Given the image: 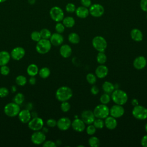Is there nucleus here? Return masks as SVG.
<instances>
[{
    "label": "nucleus",
    "instance_id": "obj_5",
    "mask_svg": "<svg viewBox=\"0 0 147 147\" xmlns=\"http://www.w3.org/2000/svg\"><path fill=\"white\" fill-rule=\"evenodd\" d=\"M93 113L96 118L105 119L110 114V109L106 105L101 103L94 108Z\"/></svg>",
    "mask_w": 147,
    "mask_h": 147
},
{
    "label": "nucleus",
    "instance_id": "obj_50",
    "mask_svg": "<svg viewBox=\"0 0 147 147\" xmlns=\"http://www.w3.org/2000/svg\"><path fill=\"white\" fill-rule=\"evenodd\" d=\"M99 90L96 86L94 85L92 86V87L91 88V92L92 94L96 95L99 93Z\"/></svg>",
    "mask_w": 147,
    "mask_h": 147
},
{
    "label": "nucleus",
    "instance_id": "obj_42",
    "mask_svg": "<svg viewBox=\"0 0 147 147\" xmlns=\"http://www.w3.org/2000/svg\"><path fill=\"white\" fill-rule=\"evenodd\" d=\"M96 127L94 126V125L90 124L86 128V132L87 134L92 136L94 135L96 132Z\"/></svg>",
    "mask_w": 147,
    "mask_h": 147
},
{
    "label": "nucleus",
    "instance_id": "obj_6",
    "mask_svg": "<svg viewBox=\"0 0 147 147\" xmlns=\"http://www.w3.org/2000/svg\"><path fill=\"white\" fill-rule=\"evenodd\" d=\"M20 110L19 105L14 102L9 103L4 107L5 114L10 117H14L18 115Z\"/></svg>",
    "mask_w": 147,
    "mask_h": 147
},
{
    "label": "nucleus",
    "instance_id": "obj_30",
    "mask_svg": "<svg viewBox=\"0 0 147 147\" xmlns=\"http://www.w3.org/2000/svg\"><path fill=\"white\" fill-rule=\"evenodd\" d=\"M39 76L42 79H46L48 78L51 74V71L48 67H42L38 71Z\"/></svg>",
    "mask_w": 147,
    "mask_h": 147
},
{
    "label": "nucleus",
    "instance_id": "obj_49",
    "mask_svg": "<svg viewBox=\"0 0 147 147\" xmlns=\"http://www.w3.org/2000/svg\"><path fill=\"white\" fill-rule=\"evenodd\" d=\"M80 2L82 6L86 7H89L91 5V0H80Z\"/></svg>",
    "mask_w": 147,
    "mask_h": 147
},
{
    "label": "nucleus",
    "instance_id": "obj_24",
    "mask_svg": "<svg viewBox=\"0 0 147 147\" xmlns=\"http://www.w3.org/2000/svg\"><path fill=\"white\" fill-rule=\"evenodd\" d=\"M75 13L76 16L80 18H85L89 15V10L87 7H84L83 6H79L77 9H76Z\"/></svg>",
    "mask_w": 147,
    "mask_h": 147
},
{
    "label": "nucleus",
    "instance_id": "obj_2",
    "mask_svg": "<svg viewBox=\"0 0 147 147\" xmlns=\"http://www.w3.org/2000/svg\"><path fill=\"white\" fill-rule=\"evenodd\" d=\"M111 99L115 104L123 105L127 102L128 96L126 92L122 90L117 89L114 90L113 91L111 94Z\"/></svg>",
    "mask_w": 147,
    "mask_h": 147
},
{
    "label": "nucleus",
    "instance_id": "obj_9",
    "mask_svg": "<svg viewBox=\"0 0 147 147\" xmlns=\"http://www.w3.org/2000/svg\"><path fill=\"white\" fill-rule=\"evenodd\" d=\"M28 123V127L30 130L33 131H38L43 127L44 121L42 118L36 117L30 119Z\"/></svg>",
    "mask_w": 147,
    "mask_h": 147
},
{
    "label": "nucleus",
    "instance_id": "obj_22",
    "mask_svg": "<svg viewBox=\"0 0 147 147\" xmlns=\"http://www.w3.org/2000/svg\"><path fill=\"white\" fill-rule=\"evenodd\" d=\"M60 54L64 58L69 57L72 54V48L67 44L62 45L60 48Z\"/></svg>",
    "mask_w": 147,
    "mask_h": 147
},
{
    "label": "nucleus",
    "instance_id": "obj_14",
    "mask_svg": "<svg viewBox=\"0 0 147 147\" xmlns=\"http://www.w3.org/2000/svg\"><path fill=\"white\" fill-rule=\"evenodd\" d=\"M56 126L60 130L65 131L71 126V121L68 117H62L57 121Z\"/></svg>",
    "mask_w": 147,
    "mask_h": 147
},
{
    "label": "nucleus",
    "instance_id": "obj_58",
    "mask_svg": "<svg viewBox=\"0 0 147 147\" xmlns=\"http://www.w3.org/2000/svg\"><path fill=\"white\" fill-rule=\"evenodd\" d=\"M6 0H0V3H3V2H5Z\"/></svg>",
    "mask_w": 147,
    "mask_h": 147
},
{
    "label": "nucleus",
    "instance_id": "obj_12",
    "mask_svg": "<svg viewBox=\"0 0 147 147\" xmlns=\"http://www.w3.org/2000/svg\"><path fill=\"white\" fill-rule=\"evenodd\" d=\"M125 113V109L122 105H115L113 106L110 109V114L111 116L118 118L123 115Z\"/></svg>",
    "mask_w": 147,
    "mask_h": 147
},
{
    "label": "nucleus",
    "instance_id": "obj_38",
    "mask_svg": "<svg viewBox=\"0 0 147 147\" xmlns=\"http://www.w3.org/2000/svg\"><path fill=\"white\" fill-rule=\"evenodd\" d=\"M110 101V96L107 93H105L102 94L100 97V102L102 104L107 105Z\"/></svg>",
    "mask_w": 147,
    "mask_h": 147
},
{
    "label": "nucleus",
    "instance_id": "obj_43",
    "mask_svg": "<svg viewBox=\"0 0 147 147\" xmlns=\"http://www.w3.org/2000/svg\"><path fill=\"white\" fill-rule=\"evenodd\" d=\"M0 72L2 75L6 76V75H9V74L10 72V68L6 65H2L0 67Z\"/></svg>",
    "mask_w": 147,
    "mask_h": 147
},
{
    "label": "nucleus",
    "instance_id": "obj_23",
    "mask_svg": "<svg viewBox=\"0 0 147 147\" xmlns=\"http://www.w3.org/2000/svg\"><path fill=\"white\" fill-rule=\"evenodd\" d=\"M130 36L133 40L140 42L143 40V34L142 32L137 28L133 29L130 32Z\"/></svg>",
    "mask_w": 147,
    "mask_h": 147
},
{
    "label": "nucleus",
    "instance_id": "obj_25",
    "mask_svg": "<svg viewBox=\"0 0 147 147\" xmlns=\"http://www.w3.org/2000/svg\"><path fill=\"white\" fill-rule=\"evenodd\" d=\"M10 54L7 51H0V66L6 65L10 61Z\"/></svg>",
    "mask_w": 147,
    "mask_h": 147
},
{
    "label": "nucleus",
    "instance_id": "obj_15",
    "mask_svg": "<svg viewBox=\"0 0 147 147\" xmlns=\"http://www.w3.org/2000/svg\"><path fill=\"white\" fill-rule=\"evenodd\" d=\"M25 54L24 48L21 47H17L12 49L10 53L11 57L15 60H20L24 57Z\"/></svg>",
    "mask_w": 147,
    "mask_h": 147
},
{
    "label": "nucleus",
    "instance_id": "obj_56",
    "mask_svg": "<svg viewBox=\"0 0 147 147\" xmlns=\"http://www.w3.org/2000/svg\"><path fill=\"white\" fill-rule=\"evenodd\" d=\"M42 131L45 134V133H47L48 131V129H47V128L44 127V128H43V129H42Z\"/></svg>",
    "mask_w": 147,
    "mask_h": 147
},
{
    "label": "nucleus",
    "instance_id": "obj_26",
    "mask_svg": "<svg viewBox=\"0 0 147 147\" xmlns=\"http://www.w3.org/2000/svg\"><path fill=\"white\" fill-rule=\"evenodd\" d=\"M38 68L34 64H29L26 69V72L30 76H34L38 73Z\"/></svg>",
    "mask_w": 147,
    "mask_h": 147
},
{
    "label": "nucleus",
    "instance_id": "obj_19",
    "mask_svg": "<svg viewBox=\"0 0 147 147\" xmlns=\"http://www.w3.org/2000/svg\"><path fill=\"white\" fill-rule=\"evenodd\" d=\"M20 121L23 123H27L31 119L32 115L30 111L28 109L20 110L18 114Z\"/></svg>",
    "mask_w": 147,
    "mask_h": 147
},
{
    "label": "nucleus",
    "instance_id": "obj_35",
    "mask_svg": "<svg viewBox=\"0 0 147 147\" xmlns=\"http://www.w3.org/2000/svg\"><path fill=\"white\" fill-rule=\"evenodd\" d=\"M40 33L41 38H44V39H49L52 34L51 31L46 28L42 29L40 31Z\"/></svg>",
    "mask_w": 147,
    "mask_h": 147
},
{
    "label": "nucleus",
    "instance_id": "obj_51",
    "mask_svg": "<svg viewBox=\"0 0 147 147\" xmlns=\"http://www.w3.org/2000/svg\"><path fill=\"white\" fill-rule=\"evenodd\" d=\"M141 145L144 147H147V134L144 136L141 140Z\"/></svg>",
    "mask_w": 147,
    "mask_h": 147
},
{
    "label": "nucleus",
    "instance_id": "obj_52",
    "mask_svg": "<svg viewBox=\"0 0 147 147\" xmlns=\"http://www.w3.org/2000/svg\"><path fill=\"white\" fill-rule=\"evenodd\" d=\"M29 82L31 85H34L36 83V79L34 76H31L29 80Z\"/></svg>",
    "mask_w": 147,
    "mask_h": 147
},
{
    "label": "nucleus",
    "instance_id": "obj_45",
    "mask_svg": "<svg viewBox=\"0 0 147 147\" xmlns=\"http://www.w3.org/2000/svg\"><path fill=\"white\" fill-rule=\"evenodd\" d=\"M9 90L5 87H0V98H5L8 95Z\"/></svg>",
    "mask_w": 147,
    "mask_h": 147
},
{
    "label": "nucleus",
    "instance_id": "obj_8",
    "mask_svg": "<svg viewBox=\"0 0 147 147\" xmlns=\"http://www.w3.org/2000/svg\"><path fill=\"white\" fill-rule=\"evenodd\" d=\"M49 14L51 18L57 22L61 21L64 17L63 10L59 6L52 7L49 11Z\"/></svg>",
    "mask_w": 147,
    "mask_h": 147
},
{
    "label": "nucleus",
    "instance_id": "obj_46",
    "mask_svg": "<svg viewBox=\"0 0 147 147\" xmlns=\"http://www.w3.org/2000/svg\"><path fill=\"white\" fill-rule=\"evenodd\" d=\"M42 146L44 147H55L56 146V144L55 142L52 141L48 140V141H45L43 142Z\"/></svg>",
    "mask_w": 147,
    "mask_h": 147
},
{
    "label": "nucleus",
    "instance_id": "obj_17",
    "mask_svg": "<svg viewBox=\"0 0 147 147\" xmlns=\"http://www.w3.org/2000/svg\"><path fill=\"white\" fill-rule=\"evenodd\" d=\"M72 129L78 132H82L86 129L85 123L82 119L76 118L71 122Z\"/></svg>",
    "mask_w": 147,
    "mask_h": 147
},
{
    "label": "nucleus",
    "instance_id": "obj_20",
    "mask_svg": "<svg viewBox=\"0 0 147 147\" xmlns=\"http://www.w3.org/2000/svg\"><path fill=\"white\" fill-rule=\"evenodd\" d=\"M109 73L108 68L104 64H100L98 65L95 69L96 76L100 79L105 78Z\"/></svg>",
    "mask_w": 147,
    "mask_h": 147
},
{
    "label": "nucleus",
    "instance_id": "obj_1",
    "mask_svg": "<svg viewBox=\"0 0 147 147\" xmlns=\"http://www.w3.org/2000/svg\"><path fill=\"white\" fill-rule=\"evenodd\" d=\"M72 90L67 86H61L59 87L56 92V98L60 102L68 100L72 96Z\"/></svg>",
    "mask_w": 147,
    "mask_h": 147
},
{
    "label": "nucleus",
    "instance_id": "obj_27",
    "mask_svg": "<svg viewBox=\"0 0 147 147\" xmlns=\"http://www.w3.org/2000/svg\"><path fill=\"white\" fill-rule=\"evenodd\" d=\"M114 85L110 82L105 81L102 84V89L106 93H112L113 91L114 90Z\"/></svg>",
    "mask_w": 147,
    "mask_h": 147
},
{
    "label": "nucleus",
    "instance_id": "obj_29",
    "mask_svg": "<svg viewBox=\"0 0 147 147\" xmlns=\"http://www.w3.org/2000/svg\"><path fill=\"white\" fill-rule=\"evenodd\" d=\"M68 39V41L73 44H78L80 42V40L79 36L77 33L74 32L71 33L70 34H69Z\"/></svg>",
    "mask_w": 147,
    "mask_h": 147
},
{
    "label": "nucleus",
    "instance_id": "obj_10",
    "mask_svg": "<svg viewBox=\"0 0 147 147\" xmlns=\"http://www.w3.org/2000/svg\"><path fill=\"white\" fill-rule=\"evenodd\" d=\"M88 10L90 14L94 17H101L105 11V9L103 6L98 3L91 5Z\"/></svg>",
    "mask_w": 147,
    "mask_h": 147
},
{
    "label": "nucleus",
    "instance_id": "obj_36",
    "mask_svg": "<svg viewBox=\"0 0 147 147\" xmlns=\"http://www.w3.org/2000/svg\"><path fill=\"white\" fill-rule=\"evenodd\" d=\"M92 124L96 127V129H102L105 126V122L103 119H101V118L95 119Z\"/></svg>",
    "mask_w": 147,
    "mask_h": 147
},
{
    "label": "nucleus",
    "instance_id": "obj_59",
    "mask_svg": "<svg viewBox=\"0 0 147 147\" xmlns=\"http://www.w3.org/2000/svg\"><path fill=\"white\" fill-rule=\"evenodd\" d=\"M146 18H147V14H146Z\"/></svg>",
    "mask_w": 147,
    "mask_h": 147
},
{
    "label": "nucleus",
    "instance_id": "obj_48",
    "mask_svg": "<svg viewBox=\"0 0 147 147\" xmlns=\"http://www.w3.org/2000/svg\"><path fill=\"white\" fill-rule=\"evenodd\" d=\"M140 7L143 11L147 12V0H141Z\"/></svg>",
    "mask_w": 147,
    "mask_h": 147
},
{
    "label": "nucleus",
    "instance_id": "obj_4",
    "mask_svg": "<svg viewBox=\"0 0 147 147\" xmlns=\"http://www.w3.org/2000/svg\"><path fill=\"white\" fill-rule=\"evenodd\" d=\"M92 45L98 52H104L107 48V43L103 37L101 36H96L93 38L92 40Z\"/></svg>",
    "mask_w": 147,
    "mask_h": 147
},
{
    "label": "nucleus",
    "instance_id": "obj_33",
    "mask_svg": "<svg viewBox=\"0 0 147 147\" xmlns=\"http://www.w3.org/2000/svg\"><path fill=\"white\" fill-rule=\"evenodd\" d=\"M16 83L20 86H24L27 83V79L23 75H18L16 78Z\"/></svg>",
    "mask_w": 147,
    "mask_h": 147
},
{
    "label": "nucleus",
    "instance_id": "obj_41",
    "mask_svg": "<svg viewBox=\"0 0 147 147\" xmlns=\"http://www.w3.org/2000/svg\"><path fill=\"white\" fill-rule=\"evenodd\" d=\"M55 30L57 33H62L65 30V26L63 23L58 22L55 25Z\"/></svg>",
    "mask_w": 147,
    "mask_h": 147
},
{
    "label": "nucleus",
    "instance_id": "obj_53",
    "mask_svg": "<svg viewBox=\"0 0 147 147\" xmlns=\"http://www.w3.org/2000/svg\"><path fill=\"white\" fill-rule=\"evenodd\" d=\"M131 103L133 106H136L138 105V101L137 99H132Z\"/></svg>",
    "mask_w": 147,
    "mask_h": 147
},
{
    "label": "nucleus",
    "instance_id": "obj_16",
    "mask_svg": "<svg viewBox=\"0 0 147 147\" xmlns=\"http://www.w3.org/2000/svg\"><path fill=\"white\" fill-rule=\"evenodd\" d=\"M133 64L136 69L138 70L142 69L146 67L147 64L146 59L143 56H137L134 59Z\"/></svg>",
    "mask_w": 147,
    "mask_h": 147
},
{
    "label": "nucleus",
    "instance_id": "obj_28",
    "mask_svg": "<svg viewBox=\"0 0 147 147\" xmlns=\"http://www.w3.org/2000/svg\"><path fill=\"white\" fill-rule=\"evenodd\" d=\"M62 21H63V24L65 26V27H67L68 28L73 27L75 24V20L72 17L68 16V17H66L65 18L64 17V18Z\"/></svg>",
    "mask_w": 147,
    "mask_h": 147
},
{
    "label": "nucleus",
    "instance_id": "obj_7",
    "mask_svg": "<svg viewBox=\"0 0 147 147\" xmlns=\"http://www.w3.org/2000/svg\"><path fill=\"white\" fill-rule=\"evenodd\" d=\"M133 117L139 120H144L147 118V109L141 105L134 106L132 110Z\"/></svg>",
    "mask_w": 147,
    "mask_h": 147
},
{
    "label": "nucleus",
    "instance_id": "obj_31",
    "mask_svg": "<svg viewBox=\"0 0 147 147\" xmlns=\"http://www.w3.org/2000/svg\"><path fill=\"white\" fill-rule=\"evenodd\" d=\"M96 61L100 64H104L107 61V56L104 52H99L96 56Z\"/></svg>",
    "mask_w": 147,
    "mask_h": 147
},
{
    "label": "nucleus",
    "instance_id": "obj_32",
    "mask_svg": "<svg viewBox=\"0 0 147 147\" xmlns=\"http://www.w3.org/2000/svg\"><path fill=\"white\" fill-rule=\"evenodd\" d=\"M88 144L91 147H98L100 145V140L98 137L92 136L89 138Z\"/></svg>",
    "mask_w": 147,
    "mask_h": 147
},
{
    "label": "nucleus",
    "instance_id": "obj_55",
    "mask_svg": "<svg viewBox=\"0 0 147 147\" xmlns=\"http://www.w3.org/2000/svg\"><path fill=\"white\" fill-rule=\"evenodd\" d=\"M28 2L30 5H33L36 2V0H28Z\"/></svg>",
    "mask_w": 147,
    "mask_h": 147
},
{
    "label": "nucleus",
    "instance_id": "obj_44",
    "mask_svg": "<svg viewBox=\"0 0 147 147\" xmlns=\"http://www.w3.org/2000/svg\"><path fill=\"white\" fill-rule=\"evenodd\" d=\"M65 10L68 13H74L76 10L75 5L72 3H68L65 6Z\"/></svg>",
    "mask_w": 147,
    "mask_h": 147
},
{
    "label": "nucleus",
    "instance_id": "obj_47",
    "mask_svg": "<svg viewBox=\"0 0 147 147\" xmlns=\"http://www.w3.org/2000/svg\"><path fill=\"white\" fill-rule=\"evenodd\" d=\"M47 125L50 127H53L56 126L57 121L54 119L50 118L47 121Z\"/></svg>",
    "mask_w": 147,
    "mask_h": 147
},
{
    "label": "nucleus",
    "instance_id": "obj_40",
    "mask_svg": "<svg viewBox=\"0 0 147 147\" xmlns=\"http://www.w3.org/2000/svg\"><path fill=\"white\" fill-rule=\"evenodd\" d=\"M60 108H61V110H62V111L66 113V112H68L70 110L71 105H70L69 103L67 101H64V102H61Z\"/></svg>",
    "mask_w": 147,
    "mask_h": 147
},
{
    "label": "nucleus",
    "instance_id": "obj_34",
    "mask_svg": "<svg viewBox=\"0 0 147 147\" xmlns=\"http://www.w3.org/2000/svg\"><path fill=\"white\" fill-rule=\"evenodd\" d=\"M24 99H25V97H24V94L22 93H20V92L17 93L15 95V96L13 99L14 102L19 105H21L23 103V102L24 101Z\"/></svg>",
    "mask_w": 147,
    "mask_h": 147
},
{
    "label": "nucleus",
    "instance_id": "obj_57",
    "mask_svg": "<svg viewBox=\"0 0 147 147\" xmlns=\"http://www.w3.org/2000/svg\"><path fill=\"white\" fill-rule=\"evenodd\" d=\"M145 131L147 132V123L145 124Z\"/></svg>",
    "mask_w": 147,
    "mask_h": 147
},
{
    "label": "nucleus",
    "instance_id": "obj_11",
    "mask_svg": "<svg viewBox=\"0 0 147 147\" xmlns=\"http://www.w3.org/2000/svg\"><path fill=\"white\" fill-rule=\"evenodd\" d=\"M31 141L35 145H40L46 140V136L44 133L39 130L35 131L31 136Z\"/></svg>",
    "mask_w": 147,
    "mask_h": 147
},
{
    "label": "nucleus",
    "instance_id": "obj_54",
    "mask_svg": "<svg viewBox=\"0 0 147 147\" xmlns=\"http://www.w3.org/2000/svg\"><path fill=\"white\" fill-rule=\"evenodd\" d=\"M11 91L12 92H15L17 91V87L15 86H13L11 88Z\"/></svg>",
    "mask_w": 147,
    "mask_h": 147
},
{
    "label": "nucleus",
    "instance_id": "obj_39",
    "mask_svg": "<svg viewBox=\"0 0 147 147\" xmlns=\"http://www.w3.org/2000/svg\"><path fill=\"white\" fill-rule=\"evenodd\" d=\"M30 37L33 41L36 42H38L41 39L40 33L38 31H33V32H32L30 34Z\"/></svg>",
    "mask_w": 147,
    "mask_h": 147
},
{
    "label": "nucleus",
    "instance_id": "obj_37",
    "mask_svg": "<svg viewBox=\"0 0 147 147\" xmlns=\"http://www.w3.org/2000/svg\"><path fill=\"white\" fill-rule=\"evenodd\" d=\"M86 80L90 84H94L96 82V77L92 73H88L86 75Z\"/></svg>",
    "mask_w": 147,
    "mask_h": 147
},
{
    "label": "nucleus",
    "instance_id": "obj_13",
    "mask_svg": "<svg viewBox=\"0 0 147 147\" xmlns=\"http://www.w3.org/2000/svg\"><path fill=\"white\" fill-rule=\"evenodd\" d=\"M95 117L93 111L89 110H84L81 114V119L83 121L85 124H92L94 121L95 119Z\"/></svg>",
    "mask_w": 147,
    "mask_h": 147
},
{
    "label": "nucleus",
    "instance_id": "obj_3",
    "mask_svg": "<svg viewBox=\"0 0 147 147\" xmlns=\"http://www.w3.org/2000/svg\"><path fill=\"white\" fill-rule=\"evenodd\" d=\"M52 44L48 39L41 38L38 42L36 46V51L40 54L47 53L51 49Z\"/></svg>",
    "mask_w": 147,
    "mask_h": 147
},
{
    "label": "nucleus",
    "instance_id": "obj_21",
    "mask_svg": "<svg viewBox=\"0 0 147 147\" xmlns=\"http://www.w3.org/2000/svg\"><path fill=\"white\" fill-rule=\"evenodd\" d=\"M105 125L109 130H114L117 126V121L112 116H108L105 119Z\"/></svg>",
    "mask_w": 147,
    "mask_h": 147
},
{
    "label": "nucleus",
    "instance_id": "obj_18",
    "mask_svg": "<svg viewBox=\"0 0 147 147\" xmlns=\"http://www.w3.org/2000/svg\"><path fill=\"white\" fill-rule=\"evenodd\" d=\"M49 41L52 45L57 47L60 46L62 44L64 41V38L61 33H54L51 34V36L49 38Z\"/></svg>",
    "mask_w": 147,
    "mask_h": 147
}]
</instances>
